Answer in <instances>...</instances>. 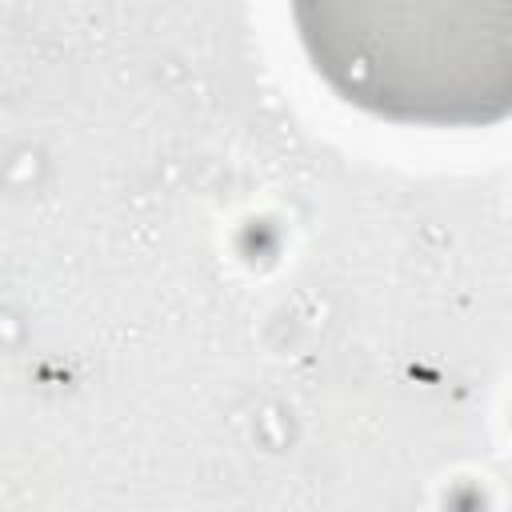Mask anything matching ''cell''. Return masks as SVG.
<instances>
[{"label": "cell", "mask_w": 512, "mask_h": 512, "mask_svg": "<svg viewBox=\"0 0 512 512\" xmlns=\"http://www.w3.org/2000/svg\"><path fill=\"white\" fill-rule=\"evenodd\" d=\"M316 76L412 128H492L512 112V0H288Z\"/></svg>", "instance_id": "cell-1"}]
</instances>
